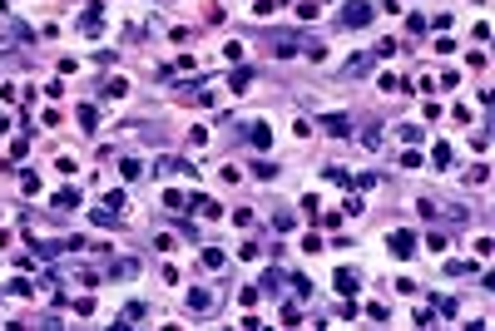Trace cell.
<instances>
[{"label":"cell","mask_w":495,"mask_h":331,"mask_svg":"<svg viewBox=\"0 0 495 331\" xmlns=\"http://www.w3.org/2000/svg\"><path fill=\"white\" fill-rule=\"evenodd\" d=\"M367 20H371V6H367V0H347L342 25H367Z\"/></svg>","instance_id":"6da1fadb"},{"label":"cell","mask_w":495,"mask_h":331,"mask_svg":"<svg viewBox=\"0 0 495 331\" xmlns=\"http://www.w3.org/2000/svg\"><path fill=\"white\" fill-rule=\"evenodd\" d=\"M189 307H193V311H213V307H218V292H213V287H193V292H189Z\"/></svg>","instance_id":"7a4b0ae2"},{"label":"cell","mask_w":495,"mask_h":331,"mask_svg":"<svg viewBox=\"0 0 495 331\" xmlns=\"http://www.w3.org/2000/svg\"><path fill=\"white\" fill-rule=\"evenodd\" d=\"M392 252H397V257H411V252H416V238H411L406 228H397V233H392Z\"/></svg>","instance_id":"3957f363"},{"label":"cell","mask_w":495,"mask_h":331,"mask_svg":"<svg viewBox=\"0 0 495 331\" xmlns=\"http://www.w3.org/2000/svg\"><path fill=\"white\" fill-rule=\"evenodd\" d=\"M134 272H139L134 257H119V262H114V277H134Z\"/></svg>","instance_id":"277c9868"},{"label":"cell","mask_w":495,"mask_h":331,"mask_svg":"<svg viewBox=\"0 0 495 331\" xmlns=\"http://www.w3.org/2000/svg\"><path fill=\"white\" fill-rule=\"evenodd\" d=\"M322 124H327V134H347V119H342V114H327Z\"/></svg>","instance_id":"5b68a950"},{"label":"cell","mask_w":495,"mask_h":331,"mask_svg":"<svg viewBox=\"0 0 495 331\" xmlns=\"http://www.w3.org/2000/svg\"><path fill=\"white\" fill-rule=\"evenodd\" d=\"M163 208H174V213H184L189 203H184V193H174V188H169V193H163Z\"/></svg>","instance_id":"8992f818"},{"label":"cell","mask_w":495,"mask_h":331,"mask_svg":"<svg viewBox=\"0 0 495 331\" xmlns=\"http://www.w3.org/2000/svg\"><path fill=\"white\" fill-rule=\"evenodd\" d=\"M362 144H367V148H376V144H381V129H376V124H367V129H362Z\"/></svg>","instance_id":"52a82bcc"},{"label":"cell","mask_w":495,"mask_h":331,"mask_svg":"<svg viewBox=\"0 0 495 331\" xmlns=\"http://www.w3.org/2000/svg\"><path fill=\"white\" fill-rule=\"evenodd\" d=\"M253 144H258V148H267V144H272V129H267V124H258V129H253Z\"/></svg>","instance_id":"ba28073f"},{"label":"cell","mask_w":495,"mask_h":331,"mask_svg":"<svg viewBox=\"0 0 495 331\" xmlns=\"http://www.w3.org/2000/svg\"><path fill=\"white\" fill-rule=\"evenodd\" d=\"M139 316H144V302H134V307H124V321H119V326H134Z\"/></svg>","instance_id":"9c48e42d"},{"label":"cell","mask_w":495,"mask_h":331,"mask_svg":"<svg viewBox=\"0 0 495 331\" xmlns=\"http://www.w3.org/2000/svg\"><path fill=\"white\" fill-rule=\"evenodd\" d=\"M337 292H357V277H352V272H337Z\"/></svg>","instance_id":"30bf717a"},{"label":"cell","mask_w":495,"mask_h":331,"mask_svg":"<svg viewBox=\"0 0 495 331\" xmlns=\"http://www.w3.org/2000/svg\"><path fill=\"white\" fill-rule=\"evenodd\" d=\"M272 49H278V54H293V49H297V40H293V35H278V45H272Z\"/></svg>","instance_id":"8fae6325"}]
</instances>
